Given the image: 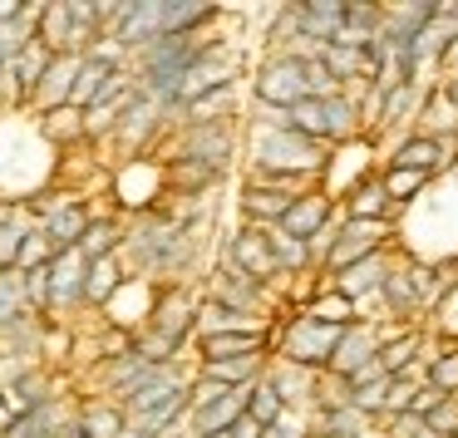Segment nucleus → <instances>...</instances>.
<instances>
[{
  "instance_id": "f257e3e1",
  "label": "nucleus",
  "mask_w": 458,
  "mask_h": 438,
  "mask_svg": "<svg viewBox=\"0 0 458 438\" xmlns=\"http://www.w3.org/2000/svg\"><path fill=\"white\" fill-rule=\"evenodd\" d=\"M330 148L301 139L286 114L257 109L247 129V182H286V188H320Z\"/></svg>"
},
{
  "instance_id": "f03ea898",
  "label": "nucleus",
  "mask_w": 458,
  "mask_h": 438,
  "mask_svg": "<svg viewBox=\"0 0 458 438\" xmlns=\"http://www.w3.org/2000/svg\"><path fill=\"white\" fill-rule=\"evenodd\" d=\"M340 330L335 325H320V320L310 316H281L276 330H271V350H276L281 365H296V369H316V375H326L330 365V350H335Z\"/></svg>"
},
{
  "instance_id": "7ed1b4c3",
  "label": "nucleus",
  "mask_w": 458,
  "mask_h": 438,
  "mask_svg": "<svg viewBox=\"0 0 458 438\" xmlns=\"http://www.w3.org/2000/svg\"><path fill=\"white\" fill-rule=\"evenodd\" d=\"M251 89H257V109L291 114L301 99H310V94H306V64H301L296 55H286V50H271L267 60L257 64Z\"/></svg>"
},
{
  "instance_id": "20e7f679",
  "label": "nucleus",
  "mask_w": 458,
  "mask_h": 438,
  "mask_svg": "<svg viewBox=\"0 0 458 438\" xmlns=\"http://www.w3.org/2000/svg\"><path fill=\"white\" fill-rule=\"evenodd\" d=\"M237 50L232 45H222V40H208V45H198V55H192V64L182 70V80H178V109L182 104H192V99H202V94H212V89H227V84H237Z\"/></svg>"
},
{
  "instance_id": "39448f33",
  "label": "nucleus",
  "mask_w": 458,
  "mask_h": 438,
  "mask_svg": "<svg viewBox=\"0 0 458 438\" xmlns=\"http://www.w3.org/2000/svg\"><path fill=\"white\" fill-rule=\"evenodd\" d=\"M389 237H394V222L340 217L335 241H330V251H326V261H320V271H326V276H335V271H345V266H355V261L375 257V251H389Z\"/></svg>"
},
{
  "instance_id": "423d86ee",
  "label": "nucleus",
  "mask_w": 458,
  "mask_h": 438,
  "mask_svg": "<svg viewBox=\"0 0 458 438\" xmlns=\"http://www.w3.org/2000/svg\"><path fill=\"white\" fill-rule=\"evenodd\" d=\"M232 158H237V133H232V123H198V129H182L178 133V153H173V163H192V168L212 173V178H222V173L232 168Z\"/></svg>"
},
{
  "instance_id": "0eeeda50",
  "label": "nucleus",
  "mask_w": 458,
  "mask_h": 438,
  "mask_svg": "<svg viewBox=\"0 0 458 438\" xmlns=\"http://www.w3.org/2000/svg\"><path fill=\"white\" fill-rule=\"evenodd\" d=\"M198 306H202V296H192L188 286H178V281H173L168 291H158V300H153L143 330H153V335L168 340L173 350H182L192 340V325H198Z\"/></svg>"
},
{
  "instance_id": "6e6552de",
  "label": "nucleus",
  "mask_w": 458,
  "mask_h": 438,
  "mask_svg": "<svg viewBox=\"0 0 458 438\" xmlns=\"http://www.w3.org/2000/svg\"><path fill=\"white\" fill-rule=\"evenodd\" d=\"M379 345H385V325H379V320H369V316H360L355 325H345V330H340L335 350H330V365H326V375H335V379H350L360 365H369V359H379Z\"/></svg>"
},
{
  "instance_id": "1a4fd4ad",
  "label": "nucleus",
  "mask_w": 458,
  "mask_h": 438,
  "mask_svg": "<svg viewBox=\"0 0 458 438\" xmlns=\"http://www.w3.org/2000/svg\"><path fill=\"white\" fill-rule=\"evenodd\" d=\"M208 300H217V306H232V310H247V316H267V320H276V316H271V291L261 286V281L242 276L237 266H227V261H222V266L212 271V281H208Z\"/></svg>"
},
{
  "instance_id": "9d476101",
  "label": "nucleus",
  "mask_w": 458,
  "mask_h": 438,
  "mask_svg": "<svg viewBox=\"0 0 458 438\" xmlns=\"http://www.w3.org/2000/svg\"><path fill=\"white\" fill-rule=\"evenodd\" d=\"M84 271H89V261H84L80 247L50 257V266H45V276H50V316H70V310L84 306Z\"/></svg>"
},
{
  "instance_id": "9b49d317",
  "label": "nucleus",
  "mask_w": 458,
  "mask_h": 438,
  "mask_svg": "<svg viewBox=\"0 0 458 438\" xmlns=\"http://www.w3.org/2000/svg\"><path fill=\"white\" fill-rule=\"evenodd\" d=\"M389 271H394V257H389V251H375V257H365V261H355V266L335 271V276H330L326 286H330V291H340V296H345L350 306L360 310L365 300H379V291H385Z\"/></svg>"
},
{
  "instance_id": "f8f14e48",
  "label": "nucleus",
  "mask_w": 458,
  "mask_h": 438,
  "mask_svg": "<svg viewBox=\"0 0 458 438\" xmlns=\"http://www.w3.org/2000/svg\"><path fill=\"white\" fill-rule=\"evenodd\" d=\"M335 217H340V212H335V198H330L326 188H306V192H301V198L286 207V217L276 222V232H281V237H291V241H310L316 232H326Z\"/></svg>"
},
{
  "instance_id": "ddd939ff",
  "label": "nucleus",
  "mask_w": 458,
  "mask_h": 438,
  "mask_svg": "<svg viewBox=\"0 0 458 438\" xmlns=\"http://www.w3.org/2000/svg\"><path fill=\"white\" fill-rule=\"evenodd\" d=\"M301 192L306 188H286V182H247V188H242V217H247V227L271 232Z\"/></svg>"
},
{
  "instance_id": "4468645a",
  "label": "nucleus",
  "mask_w": 458,
  "mask_h": 438,
  "mask_svg": "<svg viewBox=\"0 0 458 438\" xmlns=\"http://www.w3.org/2000/svg\"><path fill=\"white\" fill-rule=\"evenodd\" d=\"M168 129V114L158 109V104L153 99H133L129 109H123V119H119V129H114V143H119L123 153H129V158H139L143 148H148L153 139H158V133Z\"/></svg>"
},
{
  "instance_id": "2eb2a0df",
  "label": "nucleus",
  "mask_w": 458,
  "mask_h": 438,
  "mask_svg": "<svg viewBox=\"0 0 458 438\" xmlns=\"http://www.w3.org/2000/svg\"><path fill=\"white\" fill-rule=\"evenodd\" d=\"M276 330V325H271ZM271 330H227V335H198V365L217 359H247V355H271Z\"/></svg>"
},
{
  "instance_id": "dca6fc26",
  "label": "nucleus",
  "mask_w": 458,
  "mask_h": 438,
  "mask_svg": "<svg viewBox=\"0 0 458 438\" xmlns=\"http://www.w3.org/2000/svg\"><path fill=\"white\" fill-rule=\"evenodd\" d=\"M267 384L276 389V399H281V409L286 414H301V409H316V399H320V375L316 369H296V365H267Z\"/></svg>"
},
{
  "instance_id": "f3484780",
  "label": "nucleus",
  "mask_w": 458,
  "mask_h": 438,
  "mask_svg": "<svg viewBox=\"0 0 458 438\" xmlns=\"http://www.w3.org/2000/svg\"><path fill=\"white\" fill-rule=\"evenodd\" d=\"M80 60H84V55H50V64H45L40 84H35V94H30V109L35 114H55V109H64V104H70Z\"/></svg>"
},
{
  "instance_id": "a211bd4d",
  "label": "nucleus",
  "mask_w": 458,
  "mask_h": 438,
  "mask_svg": "<svg viewBox=\"0 0 458 438\" xmlns=\"http://www.w3.org/2000/svg\"><path fill=\"white\" fill-rule=\"evenodd\" d=\"M448 148H454V143H438V139H428V133H404V139L389 148L385 168H409V173L434 178V173L448 163Z\"/></svg>"
},
{
  "instance_id": "6ab92c4d",
  "label": "nucleus",
  "mask_w": 458,
  "mask_h": 438,
  "mask_svg": "<svg viewBox=\"0 0 458 438\" xmlns=\"http://www.w3.org/2000/svg\"><path fill=\"white\" fill-rule=\"evenodd\" d=\"M227 266H237L242 276H251V281H261V286H271V281H276V266H271L267 232H257V227H242L237 237L227 241Z\"/></svg>"
},
{
  "instance_id": "aec40b11",
  "label": "nucleus",
  "mask_w": 458,
  "mask_h": 438,
  "mask_svg": "<svg viewBox=\"0 0 458 438\" xmlns=\"http://www.w3.org/2000/svg\"><path fill=\"white\" fill-rule=\"evenodd\" d=\"M217 21H222L217 5H198V0H163V11H158V30L163 35H188V40H198V35Z\"/></svg>"
},
{
  "instance_id": "412c9836",
  "label": "nucleus",
  "mask_w": 458,
  "mask_h": 438,
  "mask_svg": "<svg viewBox=\"0 0 458 438\" xmlns=\"http://www.w3.org/2000/svg\"><path fill=\"white\" fill-rule=\"evenodd\" d=\"M64 424H70V409H64V399H50V404H40V409L11 414V424L0 428V438H55Z\"/></svg>"
},
{
  "instance_id": "4be33fe9",
  "label": "nucleus",
  "mask_w": 458,
  "mask_h": 438,
  "mask_svg": "<svg viewBox=\"0 0 458 438\" xmlns=\"http://www.w3.org/2000/svg\"><path fill=\"white\" fill-rule=\"evenodd\" d=\"M419 104H424V84H389L375 104V123L369 129L385 133V129H399V123L419 119Z\"/></svg>"
},
{
  "instance_id": "5701e85b",
  "label": "nucleus",
  "mask_w": 458,
  "mask_h": 438,
  "mask_svg": "<svg viewBox=\"0 0 458 438\" xmlns=\"http://www.w3.org/2000/svg\"><path fill=\"white\" fill-rule=\"evenodd\" d=\"M45 64H50V50H45L40 40H30L21 55L11 60V70H5V84H11V104H30L35 84H40Z\"/></svg>"
},
{
  "instance_id": "b1692460",
  "label": "nucleus",
  "mask_w": 458,
  "mask_h": 438,
  "mask_svg": "<svg viewBox=\"0 0 458 438\" xmlns=\"http://www.w3.org/2000/svg\"><path fill=\"white\" fill-rule=\"evenodd\" d=\"M123 281H129L123 257H99V261H89V271H84V306L104 310L114 296H119Z\"/></svg>"
},
{
  "instance_id": "393cba45",
  "label": "nucleus",
  "mask_w": 458,
  "mask_h": 438,
  "mask_svg": "<svg viewBox=\"0 0 458 438\" xmlns=\"http://www.w3.org/2000/svg\"><path fill=\"white\" fill-rule=\"evenodd\" d=\"M74 428H80L84 438H119L123 428H129V418H123V409L114 404V399H84V404L74 409Z\"/></svg>"
},
{
  "instance_id": "a878e982",
  "label": "nucleus",
  "mask_w": 458,
  "mask_h": 438,
  "mask_svg": "<svg viewBox=\"0 0 458 438\" xmlns=\"http://www.w3.org/2000/svg\"><path fill=\"white\" fill-rule=\"evenodd\" d=\"M232 119H237V84L202 94V99L182 104V114H178L182 129H198V123H232Z\"/></svg>"
},
{
  "instance_id": "bb28decb",
  "label": "nucleus",
  "mask_w": 458,
  "mask_h": 438,
  "mask_svg": "<svg viewBox=\"0 0 458 438\" xmlns=\"http://www.w3.org/2000/svg\"><path fill=\"white\" fill-rule=\"evenodd\" d=\"M267 375V355H247V359H217V365H198V379H212L222 389H251Z\"/></svg>"
},
{
  "instance_id": "cd10ccee",
  "label": "nucleus",
  "mask_w": 458,
  "mask_h": 438,
  "mask_svg": "<svg viewBox=\"0 0 458 438\" xmlns=\"http://www.w3.org/2000/svg\"><path fill=\"white\" fill-rule=\"evenodd\" d=\"M414 133H428V139H438V143H454L458 109L438 94V84H434V89H424V104H419V129Z\"/></svg>"
},
{
  "instance_id": "c85d7f7f",
  "label": "nucleus",
  "mask_w": 458,
  "mask_h": 438,
  "mask_svg": "<svg viewBox=\"0 0 458 438\" xmlns=\"http://www.w3.org/2000/svg\"><path fill=\"white\" fill-rule=\"evenodd\" d=\"M306 434L310 438H365L369 434V418H360L350 404L316 409V414H310V424H306Z\"/></svg>"
},
{
  "instance_id": "c756f323",
  "label": "nucleus",
  "mask_w": 458,
  "mask_h": 438,
  "mask_svg": "<svg viewBox=\"0 0 458 438\" xmlns=\"http://www.w3.org/2000/svg\"><path fill=\"white\" fill-rule=\"evenodd\" d=\"M119 247H123V222H119V217H99V212H94V217H89V227H84V237H80L84 261L119 257Z\"/></svg>"
},
{
  "instance_id": "7c9ffc66",
  "label": "nucleus",
  "mask_w": 458,
  "mask_h": 438,
  "mask_svg": "<svg viewBox=\"0 0 458 438\" xmlns=\"http://www.w3.org/2000/svg\"><path fill=\"white\" fill-rule=\"evenodd\" d=\"M301 316H310V320H320V325H335V330H345V325H355L360 320V310L350 306L340 291H330V286H320L316 296L301 306Z\"/></svg>"
},
{
  "instance_id": "2f4dec72",
  "label": "nucleus",
  "mask_w": 458,
  "mask_h": 438,
  "mask_svg": "<svg viewBox=\"0 0 458 438\" xmlns=\"http://www.w3.org/2000/svg\"><path fill=\"white\" fill-rule=\"evenodd\" d=\"M379 300L389 306V316H404V325L419 320V296H414V286H409V261H394V271H389Z\"/></svg>"
},
{
  "instance_id": "473e14b6",
  "label": "nucleus",
  "mask_w": 458,
  "mask_h": 438,
  "mask_svg": "<svg viewBox=\"0 0 458 438\" xmlns=\"http://www.w3.org/2000/svg\"><path fill=\"white\" fill-rule=\"evenodd\" d=\"M267 247H271V266H276V276H301V271H316V266H310L306 241H291V237H281V232L271 227L267 232Z\"/></svg>"
},
{
  "instance_id": "72a5a7b5",
  "label": "nucleus",
  "mask_w": 458,
  "mask_h": 438,
  "mask_svg": "<svg viewBox=\"0 0 458 438\" xmlns=\"http://www.w3.org/2000/svg\"><path fill=\"white\" fill-rule=\"evenodd\" d=\"M375 178H379V188H385V198L394 202L399 212H404L409 202H414L419 192L428 188V178H424V173H409V168H379Z\"/></svg>"
},
{
  "instance_id": "f704fd0d",
  "label": "nucleus",
  "mask_w": 458,
  "mask_h": 438,
  "mask_svg": "<svg viewBox=\"0 0 458 438\" xmlns=\"http://www.w3.org/2000/svg\"><path fill=\"white\" fill-rule=\"evenodd\" d=\"M40 133L50 139V148H64V143H84V114L80 109H55V114H40Z\"/></svg>"
},
{
  "instance_id": "c9c22d12",
  "label": "nucleus",
  "mask_w": 458,
  "mask_h": 438,
  "mask_svg": "<svg viewBox=\"0 0 458 438\" xmlns=\"http://www.w3.org/2000/svg\"><path fill=\"white\" fill-rule=\"evenodd\" d=\"M424 384L438 389V394H458V345H444V350H434V355H428Z\"/></svg>"
},
{
  "instance_id": "e433bc0d",
  "label": "nucleus",
  "mask_w": 458,
  "mask_h": 438,
  "mask_svg": "<svg viewBox=\"0 0 458 438\" xmlns=\"http://www.w3.org/2000/svg\"><path fill=\"white\" fill-rule=\"evenodd\" d=\"M281 414H286V409H281L276 389L267 384V375H261L257 384L247 389V418H251V424H257V428H271V424H276Z\"/></svg>"
},
{
  "instance_id": "4c0bfd02",
  "label": "nucleus",
  "mask_w": 458,
  "mask_h": 438,
  "mask_svg": "<svg viewBox=\"0 0 458 438\" xmlns=\"http://www.w3.org/2000/svg\"><path fill=\"white\" fill-rule=\"evenodd\" d=\"M21 316H30L25 310V291H21V271H0V330L15 325Z\"/></svg>"
},
{
  "instance_id": "58836bf2",
  "label": "nucleus",
  "mask_w": 458,
  "mask_h": 438,
  "mask_svg": "<svg viewBox=\"0 0 458 438\" xmlns=\"http://www.w3.org/2000/svg\"><path fill=\"white\" fill-rule=\"evenodd\" d=\"M424 428L434 438H458V394H444L434 409L424 414Z\"/></svg>"
},
{
  "instance_id": "ea45409f",
  "label": "nucleus",
  "mask_w": 458,
  "mask_h": 438,
  "mask_svg": "<svg viewBox=\"0 0 458 438\" xmlns=\"http://www.w3.org/2000/svg\"><path fill=\"white\" fill-rule=\"evenodd\" d=\"M50 257H55L50 241L40 237V227H30V237H25L21 257H15V271H21V276H25V271H40V266H50Z\"/></svg>"
},
{
  "instance_id": "a19ab883",
  "label": "nucleus",
  "mask_w": 458,
  "mask_h": 438,
  "mask_svg": "<svg viewBox=\"0 0 458 438\" xmlns=\"http://www.w3.org/2000/svg\"><path fill=\"white\" fill-rule=\"evenodd\" d=\"M261 438H310V434H306V418H296V414H281L271 428H261Z\"/></svg>"
},
{
  "instance_id": "79ce46f5",
  "label": "nucleus",
  "mask_w": 458,
  "mask_h": 438,
  "mask_svg": "<svg viewBox=\"0 0 458 438\" xmlns=\"http://www.w3.org/2000/svg\"><path fill=\"white\" fill-rule=\"evenodd\" d=\"M385 428H389V438H419V434H424V418L394 414V418H385Z\"/></svg>"
},
{
  "instance_id": "37998d69",
  "label": "nucleus",
  "mask_w": 458,
  "mask_h": 438,
  "mask_svg": "<svg viewBox=\"0 0 458 438\" xmlns=\"http://www.w3.org/2000/svg\"><path fill=\"white\" fill-rule=\"evenodd\" d=\"M227 438H261V428H257V424H251V418H247V414H242V418H237V424H232V428H227Z\"/></svg>"
},
{
  "instance_id": "c03bdc74",
  "label": "nucleus",
  "mask_w": 458,
  "mask_h": 438,
  "mask_svg": "<svg viewBox=\"0 0 458 438\" xmlns=\"http://www.w3.org/2000/svg\"><path fill=\"white\" fill-rule=\"evenodd\" d=\"M438 94H444V99L458 109V74H444V80H438Z\"/></svg>"
},
{
  "instance_id": "a18cd8bd",
  "label": "nucleus",
  "mask_w": 458,
  "mask_h": 438,
  "mask_svg": "<svg viewBox=\"0 0 458 438\" xmlns=\"http://www.w3.org/2000/svg\"><path fill=\"white\" fill-rule=\"evenodd\" d=\"M444 74H458V35H454V45H448V55H444V64H438Z\"/></svg>"
},
{
  "instance_id": "49530a36",
  "label": "nucleus",
  "mask_w": 458,
  "mask_h": 438,
  "mask_svg": "<svg viewBox=\"0 0 458 438\" xmlns=\"http://www.w3.org/2000/svg\"><path fill=\"white\" fill-rule=\"evenodd\" d=\"M119 438H158V434H153V428H143V424H129Z\"/></svg>"
}]
</instances>
